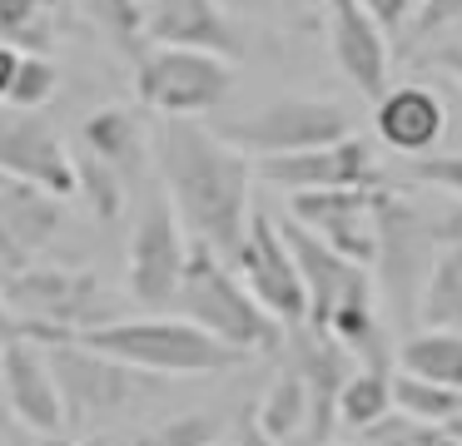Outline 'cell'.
I'll list each match as a JSON object with an SVG mask.
<instances>
[{
  "mask_svg": "<svg viewBox=\"0 0 462 446\" xmlns=\"http://www.w3.org/2000/svg\"><path fill=\"white\" fill-rule=\"evenodd\" d=\"M154 159L164 174L174 214L184 218L194 243L234 258L249 233V194H254V164L239 144L219 129H199L194 119H164L154 134Z\"/></svg>",
  "mask_w": 462,
  "mask_h": 446,
  "instance_id": "cell-1",
  "label": "cell"
},
{
  "mask_svg": "<svg viewBox=\"0 0 462 446\" xmlns=\"http://www.w3.org/2000/svg\"><path fill=\"white\" fill-rule=\"evenodd\" d=\"M448 243H462V218L457 214L418 208L408 194H398V188L383 184V198H378V263H373V278H378V297L398 317H418L428 273H432V263H438V253Z\"/></svg>",
  "mask_w": 462,
  "mask_h": 446,
  "instance_id": "cell-2",
  "label": "cell"
},
{
  "mask_svg": "<svg viewBox=\"0 0 462 446\" xmlns=\"http://www.w3.org/2000/svg\"><path fill=\"white\" fill-rule=\"evenodd\" d=\"M80 342L154 377H219L249 362L239 347L219 342L189 317H115L80 332Z\"/></svg>",
  "mask_w": 462,
  "mask_h": 446,
  "instance_id": "cell-3",
  "label": "cell"
},
{
  "mask_svg": "<svg viewBox=\"0 0 462 446\" xmlns=\"http://www.w3.org/2000/svg\"><path fill=\"white\" fill-rule=\"evenodd\" d=\"M174 307H180V317L199 323L204 332H214L219 342L239 347L244 357L279 352L283 332H289V327L249 293V283L224 268V253H214V248H204V243H194Z\"/></svg>",
  "mask_w": 462,
  "mask_h": 446,
  "instance_id": "cell-4",
  "label": "cell"
},
{
  "mask_svg": "<svg viewBox=\"0 0 462 446\" xmlns=\"http://www.w3.org/2000/svg\"><path fill=\"white\" fill-rule=\"evenodd\" d=\"M45 352H51L55 382H60L70 436L105 432V426H115L120 416H130L134 406H144L160 392V377L154 372H140V367L120 362V357L100 352V347H85L80 337L45 342Z\"/></svg>",
  "mask_w": 462,
  "mask_h": 446,
  "instance_id": "cell-5",
  "label": "cell"
},
{
  "mask_svg": "<svg viewBox=\"0 0 462 446\" xmlns=\"http://www.w3.org/2000/svg\"><path fill=\"white\" fill-rule=\"evenodd\" d=\"M0 293H5L11 313L25 323V332L41 337V342H70L100 323H115L110 293L85 268L31 263L21 273H5Z\"/></svg>",
  "mask_w": 462,
  "mask_h": 446,
  "instance_id": "cell-6",
  "label": "cell"
},
{
  "mask_svg": "<svg viewBox=\"0 0 462 446\" xmlns=\"http://www.w3.org/2000/svg\"><path fill=\"white\" fill-rule=\"evenodd\" d=\"M134 95L164 119L209 114L234 95V59L209 55V50L154 45L134 59Z\"/></svg>",
  "mask_w": 462,
  "mask_h": 446,
  "instance_id": "cell-7",
  "label": "cell"
},
{
  "mask_svg": "<svg viewBox=\"0 0 462 446\" xmlns=\"http://www.w3.org/2000/svg\"><path fill=\"white\" fill-rule=\"evenodd\" d=\"M229 144H239L249 159H279V154H299V149H319L333 139L353 134V119L343 105L313 95H279L254 114H239L219 129Z\"/></svg>",
  "mask_w": 462,
  "mask_h": 446,
  "instance_id": "cell-8",
  "label": "cell"
},
{
  "mask_svg": "<svg viewBox=\"0 0 462 446\" xmlns=\"http://www.w3.org/2000/svg\"><path fill=\"white\" fill-rule=\"evenodd\" d=\"M184 218L174 214L170 194L150 198L134 218V233H130V263H125V287L140 307L160 313V307H174L180 297V283H184V268H189V253L194 243Z\"/></svg>",
  "mask_w": 462,
  "mask_h": 446,
  "instance_id": "cell-9",
  "label": "cell"
},
{
  "mask_svg": "<svg viewBox=\"0 0 462 446\" xmlns=\"http://www.w3.org/2000/svg\"><path fill=\"white\" fill-rule=\"evenodd\" d=\"M234 273L249 283V293L279 317L283 327H309V287H303V268L293 258L283 223H273L269 214L249 218V233H244L239 253H234Z\"/></svg>",
  "mask_w": 462,
  "mask_h": 446,
  "instance_id": "cell-10",
  "label": "cell"
},
{
  "mask_svg": "<svg viewBox=\"0 0 462 446\" xmlns=\"http://www.w3.org/2000/svg\"><path fill=\"white\" fill-rule=\"evenodd\" d=\"M378 198H383V184L313 188V194H289V218L313 228L343 258L373 268L378 263Z\"/></svg>",
  "mask_w": 462,
  "mask_h": 446,
  "instance_id": "cell-11",
  "label": "cell"
},
{
  "mask_svg": "<svg viewBox=\"0 0 462 446\" xmlns=\"http://www.w3.org/2000/svg\"><path fill=\"white\" fill-rule=\"evenodd\" d=\"M0 174L25 178V184L45 188L55 198L80 194V164L35 109L0 105Z\"/></svg>",
  "mask_w": 462,
  "mask_h": 446,
  "instance_id": "cell-12",
  "label": "cell"
},
{
  "mask_svg": "<svg viewBox=\"0 0 462 446\" xmlns=\"http://www.w3.org/2000/svg\"><path fill=\"white\" fill-rule=\"evenodd\" d=\"M259 174L283 194H313V188H358V184H383L378 154L368 139L348 134L319 149H299V154L259 159Z\"/></svg>",
  "mask_w": 462,
  "mask_h": 446,
  "instance_id": "cell-13",
  "label": "cell"
},
{
  "mask_svg": "<svg viewBox=\"0 0 462 446\" xmlns=\"http://www.w3.org/2000/svg\"><path fill=\"white\" fill-rule=\"evenodd\" d=\"M0 392L5 406L21 426L31 432H65V402H60V382H55L51 352L41 337H15L0 357Z\"/></svg>",
  "mask_w": 462,
  "mask_h": 446,
  "instance_id": "cell-14",
  "label": "cell"
},
{
  "mask_svg": "<svg viewBox=\"0 0 462 446\" xmlns=\"http://www.w3.org/2000/svg\"><path fill=\"white\" fill-rule=\"evenodd\" d=\"M144 35L154 45L209 50V55H224V59H239L249 50L239 15L224 0H154L144 10Z\"/></svg>",
  "mask_w": 462,
  "mask_h": 446,
  "instance_id": "cell-15",
  "label": "cell"
},
{
  "mask_svg": "<svg viewBox=\"0 0 462 446\" xmlns=\"http://www.w3.org/2000/svg\"><path fill=\"white\" fill-rule=\"evenodd\" d=\"M328 50L358 95L383 99L393 89L388 85V69H393L388 30L363 10V0H328Z\"/></svg>",
  "mask_w": 462,
  "mask_h": 446,
  "instance_id": "cell-16",
  "label": "cell"
},
{
  "mask_svg": "<svg viewBox=\"0 0 462 446\" xmlns=\"http://www.w3.org/2000/svg\"><path fill=\"white\" fill-rule=\"evenodd\" d=\"M60 223H65V214H60V198L55 194L25 184V178L0 184V268L5 273L31 268L55 243Z\"/></svg>",
  "mask_w": 462,
  "mask_h": 446,
  "instance_id": "cell-17",
  "label": "cell"
},
{
  "mask_svg": "<svg viewBox=\"0 0 462 446\" xmlns=\"http://www.w3.org/2000/svg\"><path fill=\"white\" fill-rule=\"evenodd\" d=\"M293 362H299L303 382H309V432H303V441L328 446V432L338 426V396L363 362L338 342V337L313 332V327L293 337Z\"/></svg>",
  "mask_w": 462,
  "mask_h": 446,
  "instance_id": "cell-18",
  "label": "cell"
},
{
  "mask_svg": "<svg viewBox=\"0 0 462 446\" xmlns=\"http://www.w3.org/2000/svg\"><path fill=\"white\" fill-rule=\"evenodd\" d=\"M442 129H448V105L428 85H398L373 105V134L393 154H408V159L432 154Z\"/></svg>",
  "mask_w": 462,
  "mask_h": 446,
  "instance_id": "cell-19",
  "label": "cell"
},
{
  "mask_svg": "<svg viewBox=\"0 0 462 446\" xmlns=\"http://www.w3.org/2000/svg\"><path fill=\"white\" fill-rule=\"evenodd\" d=\"M398 372L462 392V332L457 327H418L398 342Z\"/></svg>",
  "mask_w": 462,
  "mask_h": 446,
  "instance_id": "cell-20",
  "label": "cell"
},
{
  "mask_svg": "<svg viewBox=\"0 0 462 446\" xmlns=\"http://www.w3.org/2000/svg\"><path fill=\"white\" fill-rule=\"evenodd\" d=\"M80 139H85V154L105 159V164L120 168L125 178L144 164V129L130 109H95L80 124Z\"/></svg>",
  "mask_w": 462,
  "mask_h": 446,
  "instance_id": "cell-21",
  "label": "cell"
},
{
  "mask_svg": "<svg viewBox=\"0 0 462 446\" xmlns=\"http://www.w3.org/2000/svg\"><path fill=\"white\" fill-rule=\"evenodd\" d=\"M254 416H259V426L273 436V441H293V436L309 432V382H303L299 362H289L279 377H273L269 392H263V402L254 406Z\"/></svg>",
  "mask_w": 462,
  "mask_h": 446,
  "instance_id": "cell-22",
  "label": "cell"
},
{
  "mask_svg": "<svg viewBox=\"0 0 462 446\" xmlns=\"http://www.w3.org/2000/svg\"><path fill=\"white\" fill-rule=\"evenodd\" d=\"M393 412H398V406H393V372L388 367H358V372L348 377V387H343V396H338V426L368 436L373 426Z\"/></svg>",
  "mask_w": 462,
  "mask_h": 446,
  "instance_id": "cell-23",
  "label": "cell"
},
{
  "mask_svg": "<svg viewBox=\"0 0 462 446\" xmlns=\"http://www.w3.org/2000/svg\"><path fill=\"white\" fill-rule=\"evenodd\" d=\"M418 323L422 327H457L462 332V243H448L438 253L428 273V287H422L418 303Z\"/></svg>",
  "mask_w": 462,
  "mask_h": 446,
  "instance_id": "cell-24",
  "label": "cell"
},
{
  "mask_svg": "<svg viewBox=\"0 0 462 446\" xmlns=\"http://www.w3.org/2000/svg\"><path fill=\"white\" fill-rule=\"evenodd\" d=\"M55 15H60L55 0H0V40L45 55L55 45V35H60Z\"/></svg>",
  "mask_w": 462,
  "mask_h": 446,
  "instance_id": "cell-25",
  "label": "cell"
},
{
  "mask_svg": "<svg viewBox=\"0 0 462 446\" xmlns=\"http://www.w3.org/2000/svg\"><path fill=\"white\" fill-rule=\"evenodd\" d=\"M393 406L402 416H418V422H452V416H462V392L457 387H442V382H428V377L398 372L393 377Z\"/></svg>",
  "mask_w": 462,
  "mask_h": 446,
  "instance_id": "cell-26",
  "label": "cell"
},
{
  "mask_svg": "<svg viewBox=\"0 0 462 446\" xmlns=\"http://www.w3.org/2000/svg\"><path fill=\"white\" fill-rule=\"evenodd\" d=\"M75 164H80V198L90 204V214L100 218V223H115L120 208H125V174L110 168L105 159H95V154H80Z\"/></svg>",
  "mask_w": 462,
  "mask_h": 446,
  "instance_id": "cell-27",
  "label": "cell"
},
{
  "mask_svg": "<svg viewBox=\"0 0 462 446\" xmlns=\"http://www.w3.org/2000/svg\"><path fill=\"white\" fill-rule=\"evenodd\" d=\"M368 446H462V436L452 432V422H418L393 412L368 432Z\"/></svg>",
  "mask_w": 462,
  "mask_h": 446,
  "instance_id": "cell-28",
  "label": "cell"
},
{
  "mask_svg": "<svg viewBox=\"0 0 462 446\" xmlns=\"http://www.w3.org/2000/svg\"><path fill=\"white\" fill-rule=\"evenodd\" d=\"M224 436V416L214 412H184V416H170V422L140 432L130 446H214Z\"/></svg>",
  "mask_w": 462,
  "mask_h": 446,
  "instance_id": "cell-29",
  "label": "cell"
},
{
  "mask_svg": "<svg viewBox=\"0 0 462 446\" xmlns=\"http://www.w3.org/2000/svg\"><path fill=\"white\" fill-rule=\"evenodd\" d=\"M80 5L90 10V20L125 50V55H134V59L144 55L140 40H150V35H144V10H140V0H80Z\"/></svg>",
  "mask_w": 462,
  "mask_h": 446,
  "instance_id": "cell-30",
  "label": "cell"
},
{
  "mask_svg": "<svg viewBox=\"0 0 462 446\" xmlns=\"http://www.w3.org/2000/svg\"><path fill=\"white\" fill-rule=\"evenodd\" d=\"M60 89V69H55L51 55H35V50H25L21 69H15V85H11V99L5 105L15 109H41L45 99Z\"/></svg>",
  "mask_w": 462,
  "mask_h": 446,
  "instance_id": "cell-31",
  "label": "cell"
},
{
  "mask_svg": "<svg viewBox=\"0 0 462 446\" xmlns=\"http://www.w3.org/2000/svg\"><path fill=\"white\" fill-rule=\"evenodd\" d=\"M457 20H462V0H422L402 40H408V45H422V40L442 35L448 25H457Z\"/></svg>",
  "mask_w": 462,
  "mask_h": 446,
  "instance_id": "cell-32",
  "label": "cell"
},
{
  "mask_svg": "<svg viewBox=\"0 0 462 446\" xmlns=\"http://www.w3.org/2000/svg\"><path fill=\"white\" fill-rule=\"evenodd\" d=\"M412 178H422L428 188H442V194L462 198V154H422V159H412Z\"/></svg>",
  "mask_w": 462,
  "mask_h": 446,
  "instance_id": "cell-33",
  "label": "cell"
},
{
  "mask_svg": "<svg viewBox=\"0 0 462 446\" xmlns=\"http://www.w3.org/2000/svg\"><path fill=\"white\" fill-rule=\"evenodd\" d=\"M412 5H418V0H363V10H368V15L388 30V35H408Z\"/></svg>",
  "mask_w": 462,
  "mask_h": 446,
  "instance_id": "cell-34",
  "label": "cell"
},
{
  "mask_svg": "<svg viewBox=\"0 0 462 446\" xmlns=\"http://www.w3.org/2000/svg\"><path fill=\"white\" fill-rule=\"evenodd\" d=\"M21 59H25V50H21V45L0 40V105L11 99V85H15V69H21Z\"/></svg>",
  "mask_w": 462,
  "mask_h": 446,
  "instance_id": "cell-35",
  "label": "cell"
},
{
  "mask_svg": "<svg viewBox=\"0 0 462 446\" xmlns=\"http://www.w3.org/2000/svg\"><path fill=\"white\" fill-rule=\"evenodd\" d=\"M11 446H75V436L65 432H31V426H15Z\"/></svg>",
  "mask_w": 462,
  "mask_h": 446,
  "instance_id": "cell-36",
  "label": "cell"
},
{
  "mask_svg": "<svg viewBox=\"0 0 462 446\" xmlns=\"http://www.w3.org/2000/svg\"><path fill=\"white\" fill-rule=\"evenodd\" d=\"M234 446H279V441H273V436L259 426V416L244 412V416H239V432H234Z\"/></svg>",
  "mask_w": 462,
  "mask_h": 446,
  "instance_id": "cell-37",
  "label": "cell"
},
{
  "mask_svg": "<svg viewBox=\"0 0 462 446\" xmlns=\"http://www.w3.org/2000/svg\"><path fill=\"white\" fill-rule=\"evenodd\" d=\"M15 337H25V323L11 313V303H5V293H0V357H5V347H11Z\"/></svg>",
  "mask_w": 462,
  "mask_h": 446,
  "instance_id": "cell-38",
  "label": "cell"
},
{
  "mask_svg": "<svg viewBox=\"0 0 462 446\" xmlns=\"http://www.w3.org/2000/svg\"><path fill=\"white\" fill-rule=\"evenodd\" d=\"M438 69H448V75L462 85V45H442L438 50Z\"/></svg>",
  "mask_w": 462,
  "mask_h": 446,
  "instance_id": "cell-39",
  "label": "cell"
},
{
  "mask_svg": "<svg viewBox=\"0 0 462 446\" xmlns=\"http://www.w3.org/2000/svg\"><path fill=\"white\" fill-rule=\"evenodd\" d=\"M0 184H11V174H0Z\"/></svg>",
  "mask_w": 462,
  "mask_h": 446,
  "instance_id": "cell-40",
  "label": "cell"
},
{
  "mask_svg": "<svg viewBox=\"0 0 462 446\" xmlns=\"http://www.w3.org/2000/svg\"><path fill=\"white\" fill-rule=\"evenodd\" d=\"M418 5H422V0H418Z\"/></svg>",
  "mask_w": 462,
  "mask_h": 446,
  "instance_id": "cell-41",
  "label": "cell"
}]
</instances>
